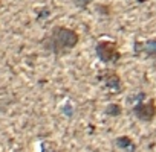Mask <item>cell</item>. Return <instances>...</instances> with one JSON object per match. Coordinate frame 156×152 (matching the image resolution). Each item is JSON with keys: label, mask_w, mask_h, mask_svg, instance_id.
Masks as SVG:
<instances>
[{"label": "cell", "mask_w": 156, "mask_h": 152, "mask_svg": "<svg viewBox=\"0 0 156 152\" xmlns=\"http://www.w3.org/2000/svg\"><path fill=\"white\" fill-rule=\"evenodd\" d=\"M78 43V34L72 29H67V28H61V26H57L52 29L51 32V37L46 43V47L52 52H64L67 49H72L75 47Z\"/></svg>", "instance_id": "1"}, {"label": "cell", "mask_w": 156, "mask_h": 152, "mask_svg": "<svg viewBox=\"0 0 156 152\" xmlns=\"http://www.w3.org/2000/svg\"><path fill=\"white\" fill-rule=\"evenodd\" d=\"M135 116L142 120V122H151L156 116V104L153 99H150L148 102H138L133 108Z\"/></svg>", "instance_id": "2"}, {"label": "cell", "mask_w": 156, "mask_h": 152, "mask_svg": "<svg viewBox=\"0 0 156 152\" xmlns=\"http://www.w3.org/2000/svg\"><path fill=\"white\" fill-rule=\"evenodd\" d=\"M97 53H98V56H100L103 61H106V62L118 59V50H116L115 43H109V41L100 43L98 47H97Z\"/></svg>", "instance_id": "3"}, {"label": "cell", "mask_w": 156, "mask_h": 152, "mask_svg": "<svg viewBox=\"0 0 156 152\" xmlns=\"http://www.w3.org/2000/svg\"><path fill=\"white\" fill-rule=\"evenodd\" d=\"M116 144H118L121 149H124V150H129V149L135 147L133 143H132V140H130L129 137H119V138H116Z\"/></svg>", "instance_id": "4"}, {"label": "cell", "mask_w": 156, "mask_h": 152, "mask_svg": "<svg viewBox=\"0 0 156 152\" xmlns=\"http://www.w3.org/2000/svg\"><path fill=\"white\" fill-rule=\"evenodd\" d=\"M144 52L150 56H156V38L154 40H148L144 44Z\"/></svg>", "instance_id": "5"}]
</instances>
